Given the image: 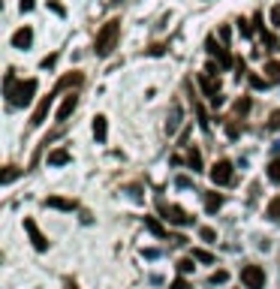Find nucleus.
I'll return each mask as SVG.
<instances>
[{
    "label": "nucleus",
    "instance_id": "obj_1",
    "mask_svg": "<svg viewBox=\"0 0 280 289\" xmlns=\"http://www.w3.org/2000/svg\"><path fill=\"white\" fill-rule=\"evenodd\" d=\"M75 85H82V72H66L61 82L55 85V91H52L48 96H42V99H39V106L33 109V115H31V127H39V124H42V121L48 118V112H52V102H55V96L61 94L63 88H75Z\"/></svg>",
    "mask_w": 280,
    "mask_h": 289
},
{
    "label": "nucleus",
    "instance_id": "obj_2",
    "mask_svg": "<svg viewBox=\"0 0 280 289\" xmlns=\"http://www.w3.org/2000/svg\"><path fill=\"white\" fill-rule=\"evenodd\" d=\"M118 36H121V21H106L99 33H96V39H93V51L99 55V58H106V55H112V48H115V42H118Z\"/></svg>",
    "mask_w": 280,
    "mask_h": 289
},
{
    "label": "nucleus",
    "instance_id": "obj_3",
    "mask_svg": "<svg viewBox=\"0 0 280 289\" xmlns=\"http://www.w3.org/2000/svg\"><path fill=\"white\" fill-rule=\"evenodd\" d=\"M33 94H36V82H33V78L18 82V85H15V91H12V96H9V102H12V106H18V109H24V106L33 99Z\"/></svg>",
    "mask_w": 280,
    "mask_h": 289
},
{
    "label": "nucleus",
    "instance_id": "obj_4",
    "mask_svg": "<svg viewBox=\"0 0 280 289\" xmlns=\"http://www.w3.org/2000/svg\"><path fill=\"white\" fill-rule=\"evenodd\" d=\"M160 214L169 220L172 226H190L193 223V217L187 214L184 208H178V205H169V202H160Z\"/></svg>",
    "mask_w": 280,
    "mask_h": 289
},
{
    "label": "nucleus",
    "instance_id": "obj_5",
    "mask_svg": "<svg viewBox=\"0 0 280 289\" xmlns=\"http://www.w3.org/2000/svg\"><path fill=\"white\" fill-rule=\"evenodd\" d=\"M241 283H244V289H265V271L259 265H244L241 268Z\"/></svg>",
    "mask_w": 280,
    "mask_h": 289
},
{
    "label": "nucleus",
    "instance_id": "obj_6",
    "mask_svg": "<svg viewBox=\"0 0 280 289\" xmlns=\"http://www.w3.org/2000/svg\"><path fill=\"white\" fill-rule=\"evenodd\" d=\"M199 85H202V91H205V96H208V102H211V106H223V96H220V82L214 78V75L202 72V75H199Z\"/></svg>",
    "mask_w": 280,
    "mask_h": 289
},
{
    "label": "nucleus",
    "instance_id": "obj_7",
    "mask_svg": "<svg viewBox=\"0 0 280 289\" xmlns=\"http://www.w3.org/2000/svg\"><path fill=\"white\" fill-rule=\"evenodd\" d=\"M211 181L217 184V187H223V184H232V163L229 160H217L214 166H211Z\"/></svg>",
    "mask_w": 280,
    "mask_h": 289
},
{
    "label": "nucleus",
    "instance_id": "obj_8",
    "mask_svg": "<svg viewBox=\"0 0 280 289\" xmlns=\"http://www.w3.org/2000/svg\"><path fill=\"white\" fill-rule=\"evenodd\" d=\"M24 232L31 235V244H33V250H39V253H45L48 250V238L39 232V226L33 223L31 217H24Z\"/></svg>",
    "mask_w": 280,
    "mask_h": 289
},
{
    "label": "nucleus",
    "instance_id": "obj_9",
    "mask_svg": "<svg viewBox=\"0 0 280 289\" xmlns=\"http://www.w3.org/2000/svg\"><path fill=\"white\" fill-rule=\"evenodd\" d=\"M205 45H208V51L220 61V69H229V66H232V55L226 51V45H217V39H214V36H208V42H205Z\"/></svg>",
    "mask_w": 280,
    "mask_h": 289
},
{
    "label": "nucleus",
    "instance_id": "obj_10",
    "mask_svg": "<svg viewBox=\"0 0 280 289\" xmlns=\"http://www.w3.org/2000/svg\"><path fill=\"white\" fill-rule=\"evenodd\" d=\"M31 42H33V31L31 28H18V31L12 33V48H31Z\"/></svg>",
    "mask_w": 280,
    "mask_h": 289
},
{
    "label": "nucleus",
    "instance_id": "obj_11",
    "mask_svg": "<svg viewBox=\"0 0 280 289\" xmlns=\"http://www.w3.org/2000/svg\"><path fill=\"white\" fill-rule=\"evenodd\" d=\"M75 106H79V96L75 94H66L63 96V102H61V109H58V121H69V115L75 112Z\"/></svg>",
    "mask_w": 280,
    "mask_h": 289
},
{
    "label": "nucleus",
    "instance_id": "obj_12",
    "mask_svg": "<svg viewBox=\"0 0 280 289\" xmlns=\"http://www.w3.org/2000/svg\"><path fill=\"white\" fill-rule=\"evenodd\" d=\"M45 208H55V211H75L79 205L72 199H63V196H48L45 199Z\"/></svg>",
    "mask_w": 280,
    "mask_h": 289
},
{
    "label": "nucleus",
    "instance_id": "obj_13",
    "mask_svg": "<svg viewBox=\"0 0 280 289\" xmlns=\"http://www.w3.org/2000/svg\"><path fill=\"white\" fill-rule=\"evenodd\" d=\"M93 139H96V142H106V139H109V124H106V115H96V118H93Z\"/></svg>",
    "mask_w": 280,
    "mask_h": 289
},
{
    "label": "nucleus",
    "instance_id": "obj_14",
    "mask_svg": "<svg viewBox=\"0 0 280 289\" xmlns=\"http://www.w3.org/2000/svg\"><path fill=\"white\" fill-rule=\"evenodd\" d=\"M72 160V154L66 148H58V151H48V166H66Z\"/></svg>",
    "mask_w": 280,
    "mask_h": 289
},
{
    "label": "nucleus",
    "instance_id": "obj_15",
    "mask_svg": "<svg viewBox=\"0 0 280 289\" xmlns=\"http://www.w3.org/2000/svg\"><path fill=\"white\" fill-rule=\"evenodd\" d=\"M220 205H223V196H220V193H205V211H208V214H214Z\"/></svg>",
    "mask_w": 280,
    "mask_h": 289
},
{
    "label": "nucleus",
    "instance_id": "obj_16",
    "mask_svg": "<svg viewBox=\"0 0 280 289\" xmlns=\"http://www.w3.org/2000/svg\"><path fill=\"white\" fill-rule=\"evenodd\" d=\"M145 226H148V229H151V232H154L157 238H166V235H169V229H166V226L160 223V220H157V217H145Z\"/></svg>",
    "mask_w": 280,
    "mask_h": 289
},
{
    "label": "nucleus",
    "instance_id": "obj_17",
    "mask_svg": "<svg viewBox=\"0 0 280 289\" xmlns=\"http://www.w3.org/2000/svg\"><path fill=\"white\" fill-rule=\"evenodd\" d=\"M187 166H190L193 172H202V154H199L196 148H190V151H187Z\"/></svg>",
    "mask_w": 280,
    "mask_h": 289
},
{
    "label": "nucleus",
    "instance_id": "obj_18",
    "mask_svg": "<svg viewBox=\"0 0 280 289\" xmlns=\"http://www.w3.org/2000/svg\"><path fill=\"white\" fill-rule=\"evenodd\" d=\"M265 78H268V82H280V64L277 61H268V64H265Z\"/></svg>",
    "mask_w": 280,
    "mask_h": 289
},
{
    "label": "nucleus",
    "instance_id": "obj_19",
    "mask_svg": "<svg viewBox=\"0 0 280 289\" xmlns=\"http://www.w3.org/2000/svg\"><path fill=\"white\" fill-rule=\"evenodd\" d=\"M178 124H181V109L175 106V109H172V121H166V133L172 136V133L178 129Z\"/></svg>",
    "mask_w": 280,
    "mask_h": 289
},
{
    "label": "nucleus",
    "instance_id": "obj_20",
    "mask_svg": "<svg viewBox=\"0 0 280 289\" xmlns=\"http://www.w3.org/2000/svg\"><path fill=\"white\" fill-rule=\"evenodd\" d=\"M15 85H18V82H15V72L9 69V72H6V78H3V94H6V96H12Z\"/></svg>",
    "mask_w": 280,
    "mask_h": 289
},
{
    "label": "nucleus",
    "instance_id": "obj_21",
    "mask_svg": "<svg viewBox=\"0 0 280 289\" xmlns=\"http://www.w3.org/2000/svg\"><path fill=\"white\" fill-rule=\"evenodd\" d=\"M271 220H280V196H274L271 202H268V211H265Z\"/></svg>",
    "mask_w": 280,
    "mask_h": 289
},
{
    "label": "nucleus",
    "instance_id": "obj_22",
    "mask_svg": "<svg viewBox=\"0 0 280 289\" xmlns=\"http://www.w3.org/2000/svg\"><path fill=\"white\" fill-rule=\"evenodd\" d=\"M268 178H271L274 184H280V157L277 160H271V166H268Z\"/></svg>",
    "mask_w": 280,
    "mask_h": 289
},
{
    "label": "nucleus",
    "instance_id": "obj_23",
    "mask_svg": "<svg viewBox=\"0 0 280 289\" xmlns=\"http://www.w3.org/2000/svg\"><path fill=\"white\" fill-rule=\"evenodd\" d=\"M199 238H202V241H208V244H211V241H217V232H214V229H211V226H202V229H199Z\"/></svg>",
    "mask_w": 280,
    "mask_h": 289
},
{
    "label": "nucleus",
    "instance_id": "obj_24",
    "mask_svg": "<svg viewBox=\"0 0 280 289\" xmlns=\"http://www.w3.org/2000/svg\"><path fill=\"white\" fill-rule=\"evenodd\" d=\"M193 259H196V262H214V256H211L208 250H202V247H193Z\"/></svg>",
    "mask_w": 280,
    "mask_h": 289
},
{
    "label": "nucleus",
    "instance_id": "obj_25",
    "mask_svg": "<svg viewBox=\"0 0 280 289\" xmlns=\"http://www.w3.org/2000/svg\"><path fill=\"white\" fill-rule=\"evenodd\" d=\"M226 280H229V271H226V268H217V271L211 274V283H214V286H217V283H226Z\"/></svg>",
    "mask_w": 280,
    "mask_h": 289
},
{
    "label": "nucleus",
    "instance_id": "obj_26",
    "mask_svg": "<svg viewBox=\"0 0 280 289\" xmlns=\"http://www.w3.org/2000/svg\"><path fill=\"white\" fill-rule=\"evenodd\" d=\"M193 262H196V259H193V256L181 259V262H178V271H181V274H190V271H193V268H196V265H193Z\"/></svg>",
    "mask_w": 280,
    "mask_h": 289
},
{
    "label": "nucleus",
    "instance_id": "obj_27",
    "mask_svg": "<svg viewBox=\"0 0 280 289\" xmlns=\"http://www.w3.org/2000/svg\"><path fill=\"white\" fill-rule=\"evenodd\" d=\"M247 112H250V99L247 96H241V99L235 102V115H247Z\"/></svg>",
    "mask_w": 280,
    "mask_h": 289
},
{
    "label": "nucleus",
    "instance_id": "obj_28",
    "mask_svg": "<svg viewBox=\"0 0 280 289\" xmlns=\"http://www.w3.org/2000/svg\"><path fill=\"white\" fill-rule=\"evenodd\" d=\"M250 85H253L256 91H262V88H268V78H262V75H250Z\"/></svg>",
    "mask_w": 280,
    "mask_h": 289
},
{
    "label": "nucleus",
    "instance_id": "obj_29",
    "mask_svg": "<svg viewBox=\"0 0 280 289\" xmlns=\"http://www.w3.org/2000/svg\"><path fill=\"white\" fill-rule=\"evenodd\" d=\"M15 178H18V169H15V166H9V169L3 172V184H9V181H15Z\"/></svg>",
    "mask_w": 280,
    "mask_h": 289
},
{
    "label": "nucleus",
    "instance_id": "obj_30",
    "mask_svg": "<svg viewBox=\"0 0 280 289\" xmlns=\"http://www.w3.org/2000/svg\"><path fill=\"white\" fill-rule=\"evenodd\" d=\"M268 127H271V129H280V109H277V112H271V118H268Z\"/></svg>",
    "mask_w": 280,
    "mask_h": 289
},
{
    "label": "nucleus",
    "instance_id": "obj_31",
    "mask_svg": "<svg viewBox=\"0 0 280 289\" xmlns=\"http://www.w3.org/2000/svg\"><path fill=\"white\" fill-rule=\"evenodd\" d=\"M48 6H52V12H58L61 18H63V15H66V9H63V6H61V3H58V0H48Z\"/></svg>",
    "mask_w": 280,
    "mask_h": 289
},
{
    "label": "nucleus",
    "instance_id": "obj_32",
    "mask_svg": "<svg viewBox=\"0 0 280 289\" xmlns=\"http://www.w3.org/2000/svg\"><path fill=\"white\" fill-rule=\"evenodd\" d=\"M271 24H274V28H280V3L271 9Z\"/></svg>",
    "mask_w": 280,
    "mask_h": 289
},
{
    "label": "nucleus",
    "instance_id": "obj_33",
    "mask_svg": "<svg viewBox=\"0 0 280 289\" xmlns=\"http://www.w3.org/2000/svg\"><path fill=\"white\" fill-rule=\"evenodd\" d=\"M55 61H58V55H48V58H42V69H48V66H55Z\"/></svg>",
    "mask_w": 280,
    "mask_h": 289
},
{
    "label": "nucleus",
    "instance_id": "obj_34",
    "mask_svg": "<svg viewBox=\"0 0 280 289\" xmlns=\"http://www.w3.org/2000/svg\"><path fill=\"white\" fill-rule=\"evenodd\" d=\"M172 289H190V283H187L184 277H178V280H175V283H172Z\"/></svg>",
    "mask_w": 280,
    "mask_h": 289
},
{
    "label": "nucleus",
    "instance_id": "obj_35",
    "mask_svg": "<svg viewBox=\"0 0 280 289\" xmlns=\"http://www.w3.org/2000/svg\"><path fill=\"white\" fill-rule=\"evenodd\" d=\"M18 6H21V12H31V9H33V0H18Z\"/></svg>",
    "mask_w": 280,
    "mask_h": 289
},
{
    "label": "nucleus",
    "instance_id": "obj_36",
    "mask_svg": "<svg viewBox=\"0 0 280 289\" xmlns=\"http://www.w3.org/2000/svg\"><path fill=\"white\" fill-rule=\"evenodd\" d=\"M238 24H241V36H250V33H253V28H250L247 21H238Z\"/></svg>",
    "mask_w": 280,
    "mask_h": 289
},
{
    "label": "nucleus",
    "instance_id": "obj_37",
    "mask_svg": "<svg viewBox=\"0 0 280 289\" xmlns=\"http://www.w3.org/2000/svg\"><path fill=\"white\" fill-rule=\"evenodd\" d=\"M226 133H229V136L235 139V136H238V124H226Z\"/></svg>",
    "mask_w": 280,
    "mask_h": 289
},
{
    "label": "nucleus",
    "instance_id": "obj_38",
    "mask_svg": "<svg viewBox=\"0 0 280 289\" xmlns=\"http://www.w3.org/2000/svg\"><path fill=\"white\" fill-rule=\"evenodd\" d=\"M66 289H79V286H75V283H72V280H66Z\"/></svg>",
    "mask_w": 280,
    "mask_h": 289
}]
</instances>
